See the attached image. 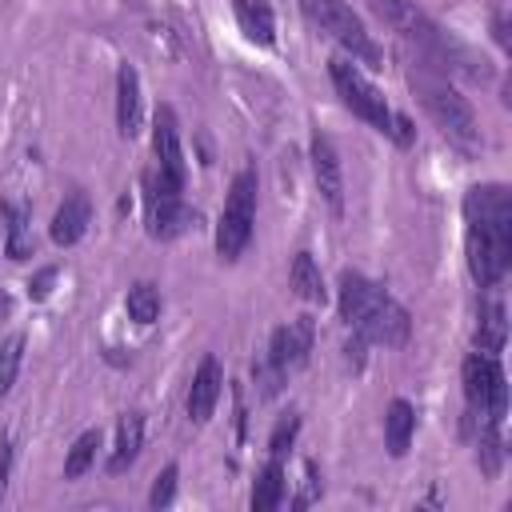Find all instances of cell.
Masks as SVG:
<instances>
[{
    "label": "cell",
    "instance_id": "cell-1",
    "mask_svg": "<svg viewBox=\"0 0 512 512\" xmlns=\"http://www.w3.org/2000/svg\"><path fill=\"white\" fill-rule=\"evenodd\" d=\"M468 220V268L476 284L504 280L512 264V192L504 184H476L464 196Z\"/></svg>",
    "mask_w": 512,
    "mask_h": 512
},
{
    "label": "cell",
    "instance_id": "cell-2",
    "mask_svg": "<svg viewBox=\"0 0 512 512\" xmlns=\"http://www.w3.org/2000/svg\"><path fill=\"white\" fill-rule=\"evenodd\" d=\"M340 316L368 344L400 348L408 340V312L380 284H372L360 272H344L340 276Z\"/></svg>",
    "mask_w": 512,
    "mask_h": 512
},
{
    "label": "cell",
    "instance_id": "cell-3",
    "mask_svg": "<svg viewBox=\"0 0 512 512\" xmlns=\"http://www.w3.org/2000/svg\"><path fill=\"white\" fill-rule=\"evenodd\" d=\"M408 84H412V92L420 96L424 112L436 120V128H444V136H452V140L464 144V148H472V144L480 140L472 104H468L444 76H436V72H428V68H412V72H408Z\"/></svg>",
    "mask_w": 512,
    "mask_h": 512
},
{
    "label": "cell",
    "instance_id": "cell-4",
    "mask_svg": "<svg viewBox=\"0 0 512 512\" xmlns=\"http://www.w3.org/2000/svg\"><path fill=\"white\" fill-rule=\"evenodd\" d=\"M300 8H304V16H308L324 36H332L344 52H352V60H360V64H368V68H380V64H384L376 40L368 36V28L360 24V16H356L344 0H300Z\"/></svg>",
    "mask_w": 512,
    "mask_h": 512
},
{
    "label": "cell",
    "instance_id": "cell-5",
    "mask_svg": "<svg viewBox=\"0 0 512 512\" xmlns=\"http://www.w3.org/2000/svg\"><path fill=\"white\" fill-rule=\"evenodd\" d=\"M252 220H256V168H240L232 188H228L220 224H216V252H220V260H236L248 248Z\"/></svg>",
    "mask_w": 512,
    "mask_h": 512
},
{
    "label": "cell",
    "instance_id": "cell-6",
    "mask_svg": "<svg viewBox=\"0 0 512 512\" xmlns=\"http://www.w3.org/2000/svg\"><path fill=\"white\" fill-rule=\"evenodd\" d=\"M464 396H468V416L476 420V428L484 424H500L504 404H508V388H504V368L496 356L488 352H472L464 360Z\"/></svg>",
    "mask_w": 512,
    "mask_h": 512
},
{
    "label": "cell",
    "instance_id": "cell-7",
    "mask_svg": "<svg viewBox=\"0 0 512 512\" xmlns=\"http://www.w3.org/2000/svg\"><path fill=\"white\" fill-rule=\"evenodd\" d=\"M328 76H332L340 100H344L360 120H368L376 132H388V136H392V128H396V112L388 108V100L380 96V88H376L352 60L336 56V60L328 64Z\"/></svg>",
    "mask_w": 512,
    "mask_h": 512
},
{
    "label": "cell",
    "instance_id": "cell-8",
    "mask_svg": "<svg viewBox=\"0 0 512 512\" xmlns=\"http://www.w3.org/2000/svg\"><path fill=\"white\" fill-rule=\"evenodd\" d=\"M144 188H148V232L160 236V240L180 236V232L192 224V212L184 208L180 188L168 184V180L160 176V168H156V172H144Z\"/></svg>",
    "mask_w": 512,
    "mask_h": 512
},
{
    "label": "cell",
    "instance_id": "cell-9",
    "mask_svg": "<svg viewBox=\"0 0 512 512\" xmlns=\"http://www.w3.org/2000/svg\"><path fill=\"white\" fill-rule=\"evenodd\" d=\"M152 148L160 160V176L168 184L184 188V148H180V128H176V116L168 104H160L152 116Z\"/></svg>",
    "mask_w": 512,
    "mask_h": 512
},
{
    "label": "cell",
    "instance_id": "cell-10",
    "mask_svg": "<svg viewBox=\"0 0 512 512\" xmlns=\"http://www.w3.org/2000/svg\"><path fill=\"white\" fill-rule=\"evenodd\" d=\"M308 352H312V320L308 316H296V320H288L284 328H276L272 332V340H268V364L276 368V372H292V368H300L304 360H308Z\"/></svg>",
    "mask_w": 512,
    "mask_h": 512
},
{
    "label": "cell",
    "instance_id": "cell-11",
    "mask_svg": "<svg viewBox=\"0 0 512 512\" xmlns=\"http://www.w3.org/2000/svg\"><path fill=\"white\" fill-rule=\"evenodd\" d=\"M312 176H316L320 196L332 204V212H340L344 208V176H340V156L324 132L312 136Z\"/></svg>",
    "mask_w": 512,
    "mask_h": 512
},
{
    "label": "cell",
    "instance_id": "cell-12",
    "mask_svg": "<svg viewBox=\"0 0 512 512\" xmlns=\"http://www.w3.org/2000/svg\"><path fill=\"white\" fill-rule=\"evenodd\" d=\"M220 384H224V372H220V360L216 356H204L192 384H188V416L192 424H204L220 400Z\"/></svg>",
    "mask_w": 512,
    "mask_h": 512
},
{
    "label": "cell",
    "instance_id": "cell-13",
    "mask_svg": "<svg viewBox=\"0 0 512 512\" xmlns=\"http://www.w3.org/2000/svg\"><path fill=\"white\" fill-rule=\"evenodd\" d=\"M88 224H92V204H88L84 192H72V196L56 208V216H52V240H56L60 248H68V244H76V240L88 232Z\"/></svg>",
    "mask_w": 512,
    "mask_h": 512
},
{
    "label": "cell",
    "instance_id": "cell-14",
    "mask_svg": "<svg viewBox=\"0 0 512 512\" xmlns=\"http://www.w3.org/2000/svg\"><path fill=\"white\" fill-rule=\"evenodd\" d=\"M116 128H120V136L140 132V76L132 64H124L116 72Z\"/></svg>",
    "mask_w": 512,
    "mask_h": 512
},
{
    "label": "cell",
    "instance_id": "cell-15",
    "mask_svg": "<svg viewBox=\"0 0 512 512\" xmlns=\"http://www.w3.org/2000/svg\"><path fill=\"white\" fill-rule=\"evenodd\" d=\"M232 8H236L240 32H244L252 44L268 48V44L276 40V16H272V4H268V0H232Z\"/></svg>",
    "mask_w": 512,
    "mask_h": 512
},
{
    "label": "cell",
    "instance_id": "cell-16",
    "mask_svg": "<svg viewBox=\"0 0 512 512\" xmlns=\"http://www.w3.org/2000/svg\"><path fill=\"white\" fill-rule=\"evenodd\" d=\"M140 444H144V420L136 412L120 416L116 424V444H112V456H108V472H124L136 456H140Z\"/></svg>",
    "mask_w": 512,
    "mask_h": 512
},
{
    "label": "cell",
    "instance_id": "cell-17",
    "mask_svg": "<svg viewBox=\"0 0 512 512\" xmlns=\"http://www.w3.org/2000/svg\"><path fill=\"white\" fill-rule=\"evenodd\" d=\"M412 432H416V412L408 400H392L388 404V416H384V444L392 456H404L408 444H412Z\"/></svg>",
    "mask_w": 512,
    "mask_h": 512
},
{
    "label": "cell",
    "instance_id": "cell-18",
    "mask_svg": "<svg viewBox=\"0 0 512 512\" xmlns=\"http://www.w3.org/2000/svg\"><path fill=\"white\" fill-rule=\"evenodd\" d=\"M504 336H508L504 304H500V300H488V304L480 308V324H476V352L496 356V352L504 348Z\"/></svg>",
    "mask_w": 512,
    "mask_h": 512
},
{
    "label": "cell",
    "instance_id": "cell-19",
    "mask_svg": "<svg viewBox=\"0 0 512 512\" xmlns=\"http://www.w3.org/2000/svg\"><path fill=\"white\" fill-rule=\"evenodd\" d=\"M280 500H284V464H280V456H272L252 488V512H272Z\"/></svg>",
    "mask_w": 512,
    "mask_h": 512
},
{
    "label": "cell",
    "instance_id": "cell-20",
    "mask_svg": "<svg viewBox=\"0 0 512 512\" xmlns=\"http://www.w3.org/2000/svg\"><path fill=\"white\" fill-rule=\"evenodd\" d=\"M288 276H292V288H296L300 300H312V304L324 300V280H320V268H316V260L308 252L292 256V272Z\"/></svg>",
    "mask_w": 512,
    "mask_h": 512
},
{
    "label": "cell",
    "instance_id": "cell-21",
    "mask_svg": "<svg viewBox=\"0 0 512 512\" xmlns=\"http://www.w3.org/2000/svg\"><path fill=\"white\" fill-rule=\"evenodd\" d=\"M96 448H100V432H96V428H88V432H80V436L72 440V448H68V456H64V476H68V480H76V476H84V472L92 468V460H96Z\"/></svg>",
    "mask_w": 512,
    "mask_h": 512
},
{
    "label": "cell",
    "instance_id": "cell-22",
    "mask_svg": "<svg viewBox=\"0 0 512 512\" xmlns=\"http://www.w3.org/2000/svg\"><path fill=\"white\" fill-rule=\"evenodd\" d=\"M128 316L136 320V324H152L156 316H160V292L148 284V280H140V284H132L128 288Z\"/></svg>",
    "mask_w": 512,
    "mask_h": 512
},
{
    "label": "cell",
    "instance_id": "cell-23",
    "mask_svg": "<svg viewBox=\"0 0 512 512\" xmlns=\"http://www.w3.org/2000/svg\"><path fill=\"white\" fill-rule=\"evenodd\" d=\"M4 252H8L12 260H24V256L32 252V212H28V208H20V212L8 216V240H4Z\"/></svg>",
    "mask_w": 512,
    "mask_h": 512
},
{
    "label": "cell",
    "instance_id": "cell-24",
    "mask_svg": "<svg viewBox=\"0 0 512 512\" xmlns=\"http://www.w3.org/2000/svg\"><path fill=\"white\" fill-rule=\"evenodd\" d=\"M20 356H24V336L12 332L0 340V400L8 396V388L16 384V372H20Z\"/></svg>",
    "mask_w": 512,
    "mask_h": 512
},
{
    "label": "cell",
    "instance_id": "cell-25",
    "mask_svg": "<svg viewBox=\"0 0 512 512\" xmlns=\"http://www.w3.org/2000/svg\"><path fill=\"white\" fill-rule=\"evenodd\" d=\"M176 464H168L160 476H156V484H152V492H148V504L152 508H168L172 504V496H176Z\"/></svg>",
    "mask_w": 512,
    "mask_h": 512
},
{
    "label": "cell",
    "instance_id": "cell-26",
    "mask_svg": "<svg viewBox=\"0 0 512 512\" xmlns=\"http://www.w3.org/2000/svg\"><path fill=\"white\" fill-rule=\"evenodd\" d=\"M296 428H300V420H296V416H288V420H280V424H276L272 444H268V448H272V456H284V452H288V444H292Z\"/></svg>",
    "mask_w": 512,
    "mask_h": 512
},
{
    "label": "cell",
    "instance_id": "cell-27",
    "mask_svg": "<svg viewBox=\"0 0 512 512\" xmlns=\"http://www.w3.org/2000/svg\"><path fill=\"white\" fill-rule=\"evenodd\" d=\"M52 280H56V268H44V272H40V276H36V280L28 284V296H32V300H44V296H48V284H52Z\"/></svg>",
    "mask_w": 512,
    "mask_h": 512
},
{
    "label": "cell",
    "instance_id": "cell-28",
    "mask_svg": "<svg viewBox=\"0 0 512 512\" xmlns=\"http://www.w3.org/2000/svg\"><path fill=\"white\" fill-rule=\"evenodd\" d=\"M8 468H12V444L0 440V496H4V484H8Z\"/></svg>",
    "mask_w": 512,
    "mask_h": 512
},
{
    "label": "cell",
    "instance_id": "cell-29",
    "mask_svg": "<svg viewBox=\"0 0 512 512\" xmlns=\"http://www.w3.org/2000/svg\"><path fill=\"white\" fill-rule=\"evenodd\" d=\"M8 216H12V212H8V208H4V204H0V244H4V240H8Z\"/></svg>",
    "mask_w": 512,
    "mask_h": 512
}]
</instances>
